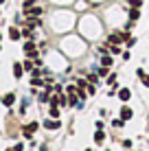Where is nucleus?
Here are the masks:
<instances>
[{
    "instance_id": "1",
    "label": "nucleus",
    "mask_w": 149,
    "mask_h": 151,
    "mask_svg": "<svg viewBox=\"0 0 149 151\" xmlns=\"http://www.w3.org/2000/svg\"><path fill=\"white\" fill-rule=\"evenodd\" d=\"M127 37H130L127 33H112L110 37H107V42H110V44H121V42H127Z\"/></svg>"
},
{
    "instance_id": "2",
    "label": "nucleus",
    "mask_w": 149,
    "mask_h": 151,
    "mask_svg": "<svg viewBox=\"0 0 149 151\" xmlns=\"http://www.w3.org/2000/svg\"><path fill=\"white\" fill-rule=\"evenodd\" d=\"M37 127H40L37 123H29V125H24V129H22V132H24V138H31L35 132H37Z\"/></svg>"
},
{
    "instance_id": "3",
    "label": "nucleus",
    "mask_w": 149,
    "mask_h": 151,
    "mask_svg": "<svg viewBox=\"0 0 149 151\" xmlns=\"http://www.w3.org/2000/svg\"><path fill=\"white\" fill-rule=\"evenodd\" d=\"M132 116H134L132 107H130V105H123V107H121V118H123V121H130Z\"/></svg>"
},
{
    "instance_id": "4",
    "label": "nucleus",
    "mask_w": 149,
    "mask_h": 151,
    "mask_svg": "<svg viewBox=\"0 0 149 151\" xmlns=\"http://www.w3.org/2000/svg\"><path fill=\"white\" fill-rule=\"evenodd\" d=\"M24 53H27L29 57H37V53H35V44H33V42H27V44H24Z\"/></svg>"
},
{
    "instance_id": "5",
    "label": "nucleus",
    "mask_w": 149,
    "mask_h": 151,
    "mask_svg": "<svg viewBox=\"0 0 149 151\" xmlns=\"http://www.w3.org/2000/svg\"><path fill=\"white\" fill-rule=\"evenodd\" d=\"M44 127H46V129H59V127H61V123L57 121V118H48V121L44 123Z\"/></svg>"
},
{
    "instance_id": "6",
    "label": "nucleus",
    "mask_w": 149,
    "mask_h": 151,
    "mask_svg": "<svg viewBox=\"0 0 149 151\" xmlns=\"http://www.w3.org/2000/svg\"><path fill=\"white\" fill-rule=\"evenodd\" d=\"M13 103H15V94H13V92H9V94H4L2 96V105H13Z\"/></svg>"
},
{
    "instance_id": "7",
    "label": "nucleus",
    "mask_w": 149,
    "mask_h": 151,
    "mask_svg": "<svg viewBox=\"0 0 149 151\" xmlns=\"http://www.w3.org/2000/svg\"><path fill=\"white\" fill-rule=\"evenodd\" d=\"M103 140H105V132H103V129H96V134H94V142H96V145H103Z\"/></svg>"
},
{
    "instance_id": "8",
    "label": "nucleus",
    "mask_w": 149,
    "mask_h": 151,
    "mask_svg": "<svg viewBox=\"0 0 149 151\" xmlns=\"http://www.w3.org/2000/svg\"><path fill=\"white\" fill-rule=\"evenodd\" d=\"M22 72H24V66L22 64H13V77H15V79H20Z\"/></svg>"
},
{
    "instance_id": "9",
    "label": "nucleus",
    "mask_w": 149,
    "mask_h": 151,
    "mask_svg": "<svg viewBox=\"0 0 149 151\" xmlns=\"http://www.w3.org/2000/svg\"><path fill=\"white\" fill-rule=\"evenodd\" d=\"M130 96H132V92L127 90V88H123V90H119V99H121V101H130Z\"/></svg>"
},
{
    "instance_id": "10",
    "label": "nucleus",
    "mask_w": 149,
    "mask_h": 151,
    "mask_svg": "<svg viewBox=\"0 0 149 151\" xmlns=\"http://www.w3.org/2000/svg\"><path fill=\"white\" fill-rule=\"evenodd\" d=\"M9 37H11V40L15 42V40H20V37H22V33H20V31L15 29V27H11V29H9Z\"/></svg>"
},
{
    "instance_id": "11",
    "label": "nucleus",
    "mask_w": 149,
    "mask_h": 151,
    "mask_svg": "<svg viewBox=\"0 0 149 151\" xmlns=\"http://www.w3.org/2000/svg\"><path fill=\"white\" fill-rule=\"evenodd\" d=\"M138 18H140V9H134V7H132V11H130V22H136Z\"/></svg>"
},
{
    "instance_id": "12",
    "label": "nucleus",
    "mask_w": 149,
    "mask_h": 151,
    "mask_svg": "<svg viewBox=\"0 0 149 151\" xmlns=\"http://www.w3.org/2000/svg\"><path fill=\"white\" fill-rule=\"evenodd\" d=\"M101 66H105V68H110V66H112V57L103 53V57H101Z\"/></svg>"
},
{
    "instance_id": "13",
    "label": "nucleus",
    "mask_w": 149,
    "mask_h": 151,
    "mask_svg": "<svg viewBox=\"0 0 149 151\" xmlns=\"http://www.w3.org/2000/svg\"><path fill=\"white\" fill-rule=\"evenodd\" d=\"M27 15H31V18H33V15H42V9L33 7V9H29V11H27Z\"/></svg>"
},
{
    "instance_id": "14",
    "label": "nucleus",
    "mask_w": 149,
    "mask_h": 151,
    "mask_svg": "<svg viewBox=\"0 0 149 151\" xmlns=\"http://www.w3.org/2000/svg\"><path fill=\"white\" fill-rule=\"evenodd\" d=\"M31 86H44V81L40 79V77H33V79H31Z\"/></svg>"
},
{
    "instance_id": "15",
    "label": "nucleus",
    "mask_w": 149,
    "mask_h": 151,
    "mask_svg": "<svg viewBox=\"0 0 149 151\" xmlns=\"http://www.w3.org/2000/svg\"><path fill=\"white\" fill-rule=\"evenodd\" d=\"M140 4H143V0H130V7H134V9H140Z\"/></svg>"
},
{
    "instance_id": "16",
    "label": "nucleus",
    "mask_w": 149,
    "mask_h": 151,
    "mask_svg": "<svg viewBox=\"0 0 149 151\" xmlns=\"http://www.w3.org/2000/svg\"><path fill=\"white\" fill-rule=\"evenodd\" d=\"M110 53H112V55H119V53H121V48H119L116 44H112V46H110Z\"/></svg>"
},
{
    "instance_id": "17",
    "label": "nucleus",
    "mask_w": 149,
    "mask_h": 151,
    "mask_svg": "<svg viewBox=\"0 0 149 151\" xmlns=\"http://www.w3.org/2000/svg\"><path fill=\"white\" fill-rule=\"evenodd\" d=\"M112 125H114V127H123L125 121H123V118H116V121H112Z\"/></svg>"
},
{
    "instance_id": "18",
    "label": "nucleus",
    "mask_w": 149,
    "mask_h": 151,
    "mask_svg": "<svg viewBox=\"0 0 149 151\" xmlns=\"http://www.w3.org/2000/svg\"><path fill=\"white\" fill-rule=\"evenodd\" d=\"M107 83H110V86H114V83H116V75H114V72L107 77Z\"/></svg>"
},
{
    "instance_id": "19",
    "label": "nucleus",
    "mask_w": 149,
    "mask_h": 151,
    "mask_svg": "<svg viewBox=\"0 0 149 151\" xmlns=\"http://www.w3.org/2000/svg\"><path fill=\"white\" fill-rule=\"evenodd\" d=\"M96 75H99V77H105V75H107V68H105V66H103V68H99V70H96Z\"/></svg>"
},
{
    "instance_id": "20",
    "label": "nucleus",
    "mask_w": 149,
    "mask_h": 151,
    "mask_svg": "<svg viewBox=\"0 0 149 151\" xmlns=\"http://www.w3.org/2000/svg\"><path fill=\"white\" fill-rule=\"evenodd\" d=\"M140 81H143V86H145V88H149V75H145Z\"/></svg>"
},
{
    "instance_id": "21",
    "label": "nucleus",
    "mask_w": 149,
    "mask_h": 151,
    "mask_svg": "<svg viewBox=\"0 0 149 151\" xmlns=\"http://www.w3.org/2000/svg\"><path fill=\"white\" fill-rule=\"evenodd\" d=\"M136 75H138V79H143V77H145V75H147V72H145V70H143V68H138V70H136Z\"/></svg>"
},
{
    "instance_id": "22",
    "label": "nucleus",
    "mask_w": 149,
    "mask_h": 151,
    "mask_svg": "<svg viewBox=\"0 0 149 151\" xmlns=\"http://www.w3.org/2000/svg\"><path fill=\"white\" fill-rule=\"evenodd\" d=\"M125 44H127V46H134V44H136V37H127Z\"/></svg>"
},
{
    "instance_id": "23",
    "label": "nucleus",
    "mask_w": 149,
    "mask_h": 151,
    "mask_svg": "<svg viewBox=\"0 0 149 151\" xmlns=\"http://www.w3.org/2000/svg\"><path fill=\"white\" fill-rule=\"evenodd\" d=\"M24 70H33V64H31V61H24Z\"/></svg>"
},
{
    "instance_id": "24",
    "label": "nucleus",
    "mask_w": 149,
    "mask_h": 151,
    "mask_svg": "<svg viewBox=\"0 0 149 151\" xmlns=\"http://www.w3.org/2000/svg\"><path fill=\"white\" fill-rule=\"evenodd\" d=\"M22 35H24V37H29V40L33 37V35H31V31H29V29H24V31H22Z\"/></svg>"
},
{
    "instance_id": "25",
    "label": "nucleus",
    "mask_w": 149,
    "mask_h": 151,
    "mask_svg": "<svg viewBox=\"0 0 149 151\" xmlns=\"http://www.w3.org/2000/svg\"><path fill=\"white\" fill-rule=\"evenodd\" d=\"M13 149H15V151H22V149H24V145H22V142H18V145H15Z\"/></svg>"
},
{
    "instance_id": "26",
    "label": "nucleus",
    "mask_w": 149,
    "mask_h": 151,
    "mask_svg": "<svg viewBox=\"0 0 149 151\" xmlns=\"http://www.w3.org/2000/svg\"><path fill=\"white\" fill-rule=\"evenodd\" d=\"M7 151H15V149H7Z\"/></svg>"
},
{
    "instance_id": "27",
    "label": "nucleus",
    "mask_w": 149,
    "mask_h": 151,
    "mask_svg": "<svg viewBox=\"0 0 149 151\" xmlns=\"http://www.w3.org/2000/svg\"><path fill=\"white\" fill-rule=\"evenodd\" d=\"M2 2H4V0H0V4H2Z\"/></svg>"
}]
</instances>
